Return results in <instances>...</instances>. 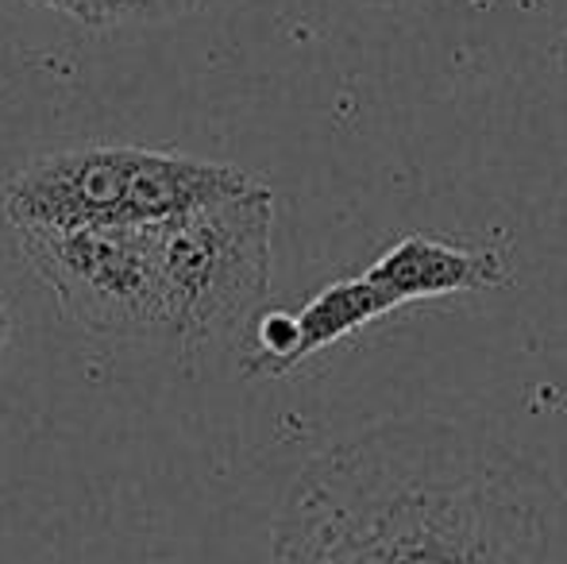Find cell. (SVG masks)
Here are the masks:
<instances>
[{
  "label": "cell",
  "instance_id": "6da1fadb",
  "mask_svg": "<svg viewBox=\"0 0 567 564\" xmlns=\"http://www.w3.org/2000/svg\"><path fill=\"white\" fill-rule=\"evenodd\" d=\"M270 564H567V491L483 429L386 418L301 468Z\"/></svg>",
  "mask_w": 567,
  "mask_h": 564
},
{
  "label": "cell",
  "instance_id": "7a4b0ae2",
  "mask_svg": "<svg viewBox=\"0 0 567 564\" xmlns=\"http://www.w3.org/2000/svg\"><path fill=\"white\" fill-rule=\"evenodd\" d=\"M255 174L228 163L147 147H74L23 163L4 186L12 228L158 233L251 189Z\"/></svg>",
  "mask_w": 567,
  "mask_h": 564
},
{
  "label": "cell",
  "instance_id": "3957f363",
  "mask_svg": "<svg viewBox=\"0 0 567 564\" xmlns=\"http://www.w3.org/2000/svg\"><path fill=\"white\" fill-rule=\"evenodd\" d=\"M275 194L267 182L158 228L171 340L209 348L236 337L270 294Z\"/></svg>",
  "mask_w": 567,
  "mask_h": 564
},
{
  "label": "cell",
  "instance_id": "277c9868",
  "mask_svg": "<svg viewBox=\"0 0 567 564\" xmlns=\"http://www.w3.org/2000/svg\"><path fill=\"white\" fill-rule=\"evenodd\" d=\"M20 256L74 325L101 337H171L158 233L12 228Z\"/></svg>",
  "mask_w": 567,
  "mask_h": 564
},
{
  "label": "cell",
  "instance_id": "5b68a950",
  "mask_svg": "<svg viewBox=\"0 0 567 564\" xmlns=\"http://www.w3.org/2000/svg\"><path fill=\"white\" fill-rule=\"evenodd\" d=\"M367 275L386 290L398 309L405 301L452 298V294L502 286L509 264L498 248H460L436 236H402L367 267Z\"/></svg>",
  "mask_w": 567,
  "mask_h": 564
},
{
  "label": "cell",
  "instance_id": "8992f818",
  "mask_svg": "<svg viewBox=\"0 0 567 564\" xmlns=\"http://www.w3.org/2000/svg\"><path fill=\"white\" fill-rule=\"evenodd\" d=\"M394 314V301L386 298L379 283L371 275H351V279L329 283L321 294L306 301V306L293 314L298 321V352H293V368L301 360H309L321 348H332L337 340L359 332L363 325L379 321V317Z\"/></svg>",
  "mask_w": 567,
  "mask_h": 564
},
{
  "label": "cell",
  "instance_id": "52a82bcc",
  "mask_svg": "<svg viewBox=\"0 0 567 564\" xmlns=\"http://www.w3.org/2000/svg\"><path fill=\"white\" fill-rule=\"evenodd\" d=\"M39 8L66 16L82 28L105 31V28H127L135 23V0H31Z\"/></svg>",
  "mask_w": 567,
  "mask_h": 564
},
{
  "label": "cell",
  "instance_id": "ba28073f",
  "mask_svg": "<svg viewBox=\"0 0 567 564\" xmlns=\"http://www.w3.org/2000/svg\"><path fill=\"white\" fill-rule=\"evenodd\" d=\"M8 340H12V306H8V298L0 294V360H4V352H8Z\"/></svg>",
  "mask_w": 567,
  "mask_h": 564
}]
</instances>
